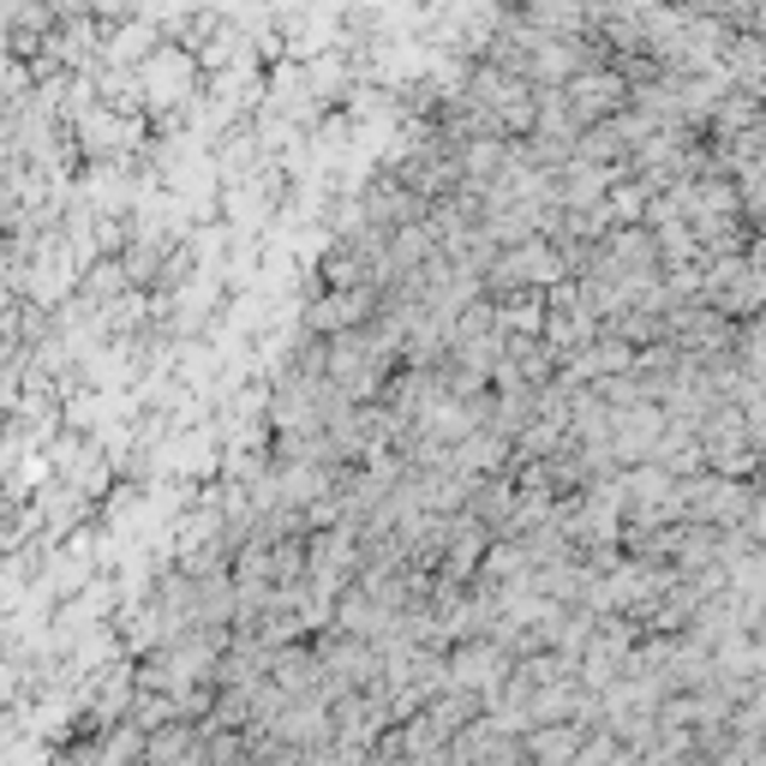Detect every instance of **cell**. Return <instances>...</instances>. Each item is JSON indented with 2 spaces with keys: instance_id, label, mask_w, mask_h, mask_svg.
I'll use <instances>...</instances> for the list:
<instances>
[{
  "instance_id": "obj_1",
  "label": "cell",
  "mask_w": 766,
  "mask_h": 766,
  "mask_svg": "<svg viewBox=\"0 0 766 766\" xmlns=\"http://www.w3.org/2000/svg\"><path fill=\"white\" fill-rule=\"evenodd\" d=\"M574 748H581V730L557 725V730H539V737L527 743V755H533L539 766H563V760H574Z\"/></svg>"
},
{
  "instance_id": "obj_2",
  "label": "cell",
  "mask_w": 766,
  "mask_h": 766,
  "mask_svg": "<svg viewBox=\"0 0 766 766\" xmlns=\"http://www.w3.org/2000/svg\"><path fill=\"white\" fill-rule=\"evenodd\" d=\"M617 96H622V85H617L611 72H599V78H581L569 102H581V115H605V108H611Z\"/></svg>"
}]
</instances>
